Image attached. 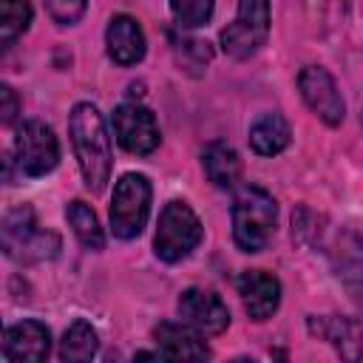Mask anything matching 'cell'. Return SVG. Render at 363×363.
Returning a JSON list of instances; mask_svg holds the SVG:
<instances>
[{
	"label": "cell",
	"mask_w": 363,
	"mask_h": 363,
	"mask_svg": "<svg viewBox=\"0 0 363 363\" xmlns=\"http://www.w3.org/2000/svg\"><path fill=\"white\" fill-rule=\"evenodd\" d=\"M68 136L74 145V156L82 173V182L91 193H102L111 170H113V150L111 136L102 113L91 102H77L68 116Z\"/></svg>",
	"instance_id": "1"
},
{
	"label": "cell",
	"mask_w": 363,
	"mask_h": 363,
	"mask_svg": "<svg viewBox=\"0 0 363 363\" xmlns=\"http://www.w3.org/2000/svg\"><path fill=\"white\" fill-rule=\"evenodd\" d=\"M275 218H278V204L264 187L244 184V187L235 190V199H233V241L241 252H261L272 238Z\"/></svg>",
	"instance_id": "2"
},
{
	"label": "cell",
	"mask_w": 363,
	"mask_h": 363,
	"mask_svg": "<svg viewBox=\"0 0 363 363\" xmlns=\"http://www.w3.org/2000/svg\"><path fill=\"white\" fill-rule=\"evenodd\" d=\"M3 252L20 264L48 261L60 252V235L40 227L31 207H17L3 218Z\"/></svg>",
	"instance_id": "3"
},
{
	"label": "cell",
	"mask_w": 363,
	"mask_h": 363,
	"mask_svg": "<svg viewBox=\"0 0 363 363\" xmlns=\"http://www.w3.org/2000/svg\"><path fill=\"white\" fill-rule=\"evenodd\" d=\"M201 235H204V230H201V221L193 213V207L184 201H167L164 210L159 213L153 252L164 264H179L201 244Z\"/></svg>",
	"instance_id": "4"
},
{
	"label": "cell",
	"mask_w": 363,
	"mask_h": 363,
	"mask_svg": "<svg viewBox=\"0 0 363 363\" xmlns=\"http://www.w3.org/2000/svg\"><path fill=\"white\" fill-rule=\"evenodd\" d=\"M150 179L142 173H125L116 184H113V196H111V230L116 238L130 241L136 238L150 216Z\"/></svg>",
	"instance_id": "5"
},
{
	"label": "cell",
	"mask_w": 363,
	"mask_h": 363,
	"mask_svg": "<svg viewBox=\"0 0 363 363\" xmlns=\"http://www.w3.org/2000/svg\"><path fill=\"white\" fill-rule=\"evenodd\" d=\"M269 0H238L235 20L221 31V51L230 60H250L269 37Z\"/></svg>",
	"instance_id": "6"
},
{
	"label": "cell",
	"mask_w": 363,
	"mask_h": 363,
	"mask_svg": "<svg viewBox=\"0 0 363 363\" xmlns=\"http://www.w3.org/2000/svg\"><path fill=\"white\" fill-rule=\"evenodd\" d=\"M14 162H17L20 173L28 179H40V176L51 173L60 162V142H57L54 130L37 119L23 122L14 136Z\"/></svg>",
	"instance_id": "7"
},
{
	"label": "cell",
	"mask_w": 363,
	"mask_h": 363,
	"mask_svg": "<svg viewBox=\"0 0 363 363\" xmlns=\"http://www.w3.org/2000/svg\"><path fill=\"white\" fill-rule=\"evenodd\" d=\"M298 91L306 108L329 128H337L346 116V102L337 91L335 77L323 65H306L298 74Z\"/></svg>",
	"instance_id": "8"
},
{
	"label": "cell",
	"mask_w": 363,
	"mask_h": 363,
	"mask_svg": "<svg viewBox=\"0 0 363 363\" xmlns=\"http://www.w3.org/2000/svg\"><path fill=\"white\" fill-rule=\"evenodd\" d=\"M113 136L116 142L128 150V153H136V156H147L159 147L162 142V133H159V122L156 116L139 105V102H122L116 111H113Z\"/></svg>",
	"instance_id": "9"
},
{
	"label": "cell",
	"mask_w": 363,
	"mask_h": 363,
	"mask_svg": "<svg viewBox=\"0 0 363 363\" xmlns=\"http://www.w3.org/2000/svg\"><path fill=\"white\" fill-rule=\"evenodd\" d=\"M179 318L201 335H221L230 326L227 303L216 292L199 286H190L179 295Z\"/></svg>",
	"instance_id": "10"
},
{
	"label": "cell",
	"mask_w": 363,
	"mask_h": 363,
	"mask_svg": "<svg viewBox=\"0 0 363 363\" xmlns=\"http://www.w3.org/2000/svg\"><path fill=\"white\" fill-rule=\"evenodd\" d=\"M329 261L343 289L363 303V238L352 230H340L329 244Z\"/></svg>",
	"instance_id": "11"
},
{
	"label": "cell",
	"mask_w": 363,
	"mask_h": 363,
	"mask_svg": "<svg viewBox=\"0 0 363 363\" xmlns=\"http://www.w3.org/2000/svg\"><path fill=\"white\" fill-rule=\"evenodd\" d=\"M309 332L320 340H326L343 360H360L363 357V326L354 318L346 315H312L306 320Z\"/></svg>",
	"instance_id": "12"
},
{
	"label": "cell",
	"mask_w": 363,
	"mask_h": 363,
	"mask_svg": "<svg viewBox=\"0 0 363 363\" xmlns=\"http://www.w3.org/2000/svg\"><path fill=\"white\" fill-rule=\"evenodd\" d=\"M241 303L252 320H267L281 306V281L264 269H247L235 281Z\"/></svg>",
	"instance_id": "13"
},
{
	"label": "cell",
	"mask_w": 363,
	"mask_h": 363,
	"mask_svg": "<svg viewBox=\"0 0 363 363\" xmlns=\"http://www.w3.org/2000/svg\"><path fill=\"white\" fill-rule=\"evenodd\" d=\"M51 352V332L40 320H20L3 332V357L6 360H31L40 363Z\"/></svg>",
	"instance_id": "14"
},
{
	"label": "cell",
	"mask_w": 363,
	"mask_h": 363,
	"mask_svg": "<svg viewBox=\"0 0 363 363\" xmlns=\"http://www.w3.org/2000/svg\"><path fill=\"white\" fill-rule=\"evenodd\" d=\"M105 45H108V57L116 65H136V62H142V57L147 51L145 31L130 14H113L108 20Z\"/></svg>",
	"instance_id": "15"
},
{
	"label": "cell",
	"mask_w": 363,
	"mask_h": 363,
	"mask_svg": "<svg viewBox=\"0 0 363 363\" xmlns=\"http://www.w3.org/2000/svg\"><path fill=\"white\" fill-rule=\"evenodd\" d=\"M199 335L201 332H196L184 320L182 323L162 320L153 329V340H156L162 357H167V360H204V357H210V349Z\"/></svg>",
	"instance_id": "16"
},
{
	"label": "cell",
	"mask_w": 363,
	"mask_h": 363,
	"mask_svg": "<svg viewBox=\"0 0 363 363\" xmlns=\"http://www.w3.org/2000/svg\"><path fill=\"white\" fill-rule=\"evenodd\" d=\"M201 167H204L207 179L221 190L235 187L241 179V159H238L235 147H230L227 142H218V139L201 150Z\"/></svg>",
	"instance_id": "17"
},
{
	"label": "cell",
	"mask_w": 363,
	"mask_h": 363,
	"mask_svg": "<svg viewBox=\"0 0 363 363\" xmlns=\"http://www.w3.org/2000/svg\"><path fill=\"white\" fill-rule=\"evenodd\" d=\"M292 139L289 122L281 113H264L250 125V147L258 156H278Z\"/></svg>",
	"instance_id": "18"
},
{
	"label": "cell",
	"mask_w": 363,
	"mask_h": 363,
	"mask_svg": "<svg viewBox=\"0 0 363 363\" xmlns=\"http://www.w3.org/2000/svg\"><path fill=\"white\" fill-rule=\"evenodd\" d=\"M96 352H99L96 329H94L85 318H77V320L62 332V340H60V360L85 363V360H91Z\"/></svg>",
	"instance_id": "19"
},
{
	"label": "cell",
	"mask_w": 363,
	"mask_h": 363,
	"mask_svg": "<svg viewBox=\"0 0 363 363\" xmlns=\"http://www.w3.org/2000/svg\"><path fill=\"white\" fill-rule=\"evenodd\" d=\"M65 218H68V224H71L77 241H79L85 250L99 252V250L105 247V233H102V227H99V218H96V213H94L85 201L74 199V201L65 207Z\"/></svg>",
	"instance_id": "20"
},
{
	"label": "cell",
	"mask_w": 363,
	"mask_h": 363,
	"mask_svg": "<svg viewBox=\"0 0 363 363\" xmlns=\"http://www.w3.org/2000/svg\"><path fill=\"white\" fill-rule=\"evenodd\" d=\"M31 3L28 0H0V45L11 48L17 37H23L31 26Z\"/></svg>",
	"instance_id": "21"
},
{
	"label": "cell",
	"mask_w": 363,
	"mask_h": 363,
	"mask_svg": "<svg viewBox=\"0 0 363 363\" xmlns=\"http://www.w3.org/2000/svg\"><path fill=\"white\" fill-rule=\"evenodd\" d=\"M170 45H173V54L179 60V65L190 74H201L204 65L210 62V48L207 43L196 40V37H187V34H170Z\"/></svg>",
	"instance_id": "22"
},
{
	"label": "cell",
	"mask_w": 363,
	"mask_h": 363,
	"mask_svg": "<svg viewBox=\"0 0 363 363\" xmlns=\"http://www.w3.org/2000/svg\"><path fill=\"white\" fill-rule=\"evenodd\" d=\"M216 0H170V11L179 28H201L210 23Z\"/></svg>",
	"instance_id": "23"
},
{
	"label": "cell",
	"mask_w": 363,
	"mask_h": 363,
	"mask_svg": "<svg viewBox=\"0 0 363 363\" xmlns=\"http://www.w3.org/2000/svg\"><path fill=\"white\" fill-rule=\"evenodd\" d=\"M88 0H45V9L57 26H74L85 14Z\"/></svg>",
	"instance_id": "24"
},
{
	"label": "cell",
	"mask_w": 363,
	"mask_h": 363,
	"mask_svg": "<svg viewBox=\"0 0 363 363\" xmlns=\"http://www.w3.org/2000/svg\"><path fill=\"white\" fill-rule=\"evenodd\" d=\"M17 113H20V99H17L14 88L3 82L0 85V119H3V125H14Z\"/></svg>",
	"instance_id": "25"
},
{
	"label": "cell",
	"mask_w": 363,
	"mask_h": 363,
	"mask_svg": "<svg viewBox=\"0 0 363 363\" xmlns=\"http://www.w3.org/2000/svg\"><path fill=\"white\" fill-rule=\"evenodd\" d=\"M360 122H363V116H360Z\"/></svg>",
	"instance_id": "26"
}]
</instances>
